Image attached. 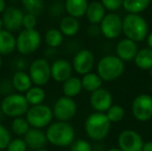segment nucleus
I'll return each mask as SVG.
<instances>
[{
	"instance_id": "obj_1",
	"label": "nucleus",
	"mask_w": 152,
	"mask_h": 151,
	"mask_svg": "<svg viewBox=\"0 0 152 151\" xmlns=\"http://www.w3.org/2000/svg\"><path fill=\"white\" fill-rule=\"evenodd\" d=\"M48 142L57 147H67L75 141V128L72 124L63 121L51 123L46 131Z\"/></svg>"
},
{
	"instance_id": "obj_2",
	"label": "nucleus",
	"mask_w": 152,
	"mask_h": 151,
	"mask_svg": "<svg viewBox=\"0 0 152 151\" xmlns=\"http://www.w3.org/2000/svg\"><path fill=\"white\" fill-rule=\"evenodd\" d=\"M111 122L106 113L93 112L85 120V131L87 136L94 141H102L111 131Z\"/></svg>"
},
{
	"instance_id": "obj_3",
	"label": "nucleus",
	"mask_w": 152,
	"mask_h": 151,
	"mask_svg": "<svg viewBox=\"0 0 152 151\" xmlns=\"http://www.w3.org/2000/svg\"><path fill=\"white\" fill-rule=\"evenodd\" d=\"M123 34L136 42H143L149 34L148 23L141 15L127 14L123 18Z\"/></svg>"
},
{
	"instance_id": "obj_4",
	"label": "nucleus",
	"mask_w": 152,
	"mask_h": 151,
	"mask_svg": "<svg viewBox=\"0 0 152 151\" xmlns=\"http://www.w3.org/2000/svg\"><path fill=\"white\" fill-rule=\"evenodd\" d=\"M125 65L117 55L104 56L96 65V73L104 82H113L118 80L124 74Z\"/></svg>"
},
{
	"instance_id": "obj_5",
	"label": "nucleus",
	"mask_w": 152,
	"mask_h": 151,
	"mask_svg": "<svg viewBox=\"0 0 152 151\" xmlns=\"http://www.w3.org/2000/svg\"><path fill=\"white\" fill-rule=\"evenodd\" d=\"M29 103L25 95L21 93H10L7 94L1 101L2 112L4 115L12 118L17 117H23V115H26L27 111L29 110Z\"/></svg>"
},
{
	"instance_id": "obj_6",
	"label": "nucleus",
	"mask_w": 152,
	"mask_h": 151,
	"mask_svg": "<svg viewBox=\"0 0 152 151\" xmlns=\"http://www.w3.org/2000/svg\"><path fill=\"white\" fill-rule=\"evenodd\" d=\"M54 114L53 110L46 105L31 106L26 113V119L33 128H44L51 124Z\"/></svg>"
},
{
	"instance_id": "obj_7",
	"label": "nucleus",
	"mask_w": 152,
	"mask_h": 151,
	"mask_svg": "<svg viewBox=\"0 0 152 151\" xmlns=\"http://www.w3.org/2000/svg\"><path fill=\"white\" fill-rule=\"evenodd\" d=\"M42 42L36 29H23L17 37V50L22 55H30L38 49Z\"/></svg>"
},
{
	"instance_id": "obj_8",
	"label": "nucleus",
	"mask_w": 152,
	"mask_h": 151,
	"mask_svg": "<svg viewBox=\"0 0 152 151\" xmlns=\"http://www.w3.org/2000/svg\"><path fill=\"white\" fill-rule=\"evenodd\" d=\"M132 113L140 122H147L152 118V96L146 93L139 94L132 103Z\"/></svg>"
},
{
	"instance_id": "obj_9",
	"label": "nucleus",
	"mask_w": 152,
	"mask_h": 151,
	"mask_svg": "<svg viewBox=\"0 0 152 151\" xmlns=\"http://www.w3.org/2000/svg\"><path fill=\"white\" fill-rule=\"evenodd\" d=\"M29 76L32 80V83L36 86L42 87L48 84L50 79L52 78L51 65L49 64L48 60H46L45 58L35 59L29 67Z\"/></svg>"
},
{
	"instance_id": "obj_10",
	"label": "nucleus",
	"mask_w": 152,
	"mask_h": 151,
	"mask_svg": "<svg viewBox=\"0 0 152 151\" xmlns=\"http://www.w3.org/2000/svg\"><path fill=\"white\" fill-rule=\"evenodd\" d=\"M102 34L108 39H115L123 33V19L115 12H109L99 24Z\"/></svg>"
},
{
	"instance_id": "obj_11",
	"label": "nucleus",
	"mask_w": 152,
	"mask_h": 151,
	"mask_svg": "<svg viewBox=\"0 0 152 151\" xmlns=\"http://www.w3.org/2000/svg\"><path fill=\"white\" fill-rule=\"evenodd\" d=\"M77 110H78V107L74 98L63 95L59 97L55 103L53 107V114L58 121L68 122L76 116Z\"/></svg>"
},
{
	"instance_id": "obj_12",
	"label": "nucleus",
	"mask_w": 152,
	"mask_h": 151,
	"mask_svg": "<svg viewBox=\"0 0 152 151\" xmlns=\"http://www.w3.org/2000/svg\"><path fill=\"white\" fill-rule=\"evenodd\" d=\"M143 138L134 129H124L118 136V148L122 151H142Z\"/></svg>"
},
{
	"instance_id": "obj_13",
	"label": "nucleus",
	"mask_w": 152,
	"mask_h": 151,
	"mask_svg": "<svg viewBox=\"0 0 152 151\" xmlns=\"http://www.w3.org/2000/svg\"><path fill=\"white\" fill-rule=\"evenodd\" d=\"M95 64V57L94 54L88 49L80 50L74 57L72 67L74 71L79 75H86L92 71Z\"/></svg>"
},
{
	"instance_id": "obj_14",
	"label": "nucleus",
	"mask_w": 152,
	"mask_h": 151,
	"mask_svg": "<svg viewBox=\"0 0 152 151\" xmlns=\"http://www.w3.org/2000/svg\"><path fill=\"white\" fill-rule=\"evenodd\" d=\"M90 106L95 112L107 113L109 109L113 106V96L109 90L100 88L94 91L90 95Z\"/></svg>"
},
{
	"instance_id": "obj_15",
	"label": "nucleus",
	"mask_w": 152,
	"mask_h": 151,
	"mask_svg": "<svg viewBox=\"0 0 152 151\" xmlns=\"http://www.w3.org/2000/svg\"><path fill=\"white\" fill-rule=\"evenodd\" d=\"M24 16L25 15L20 8L15 7V6H7L2 14L4 29L10 32L19 30L23 26Z\"/></svg>"
},
{
	"instance_id": "obj_16",
	"label": "nucleus",
	"mask_w": 152,
	"mask_h": 151,
	"mask_svg": "<svg viewBox=\"0 0 152 151\" xmlns=\"http://www.w3.org/2000/svg\"><path fill=\"white\" fill-rule=\"evenodd\" d=\"M72 64L65 59H57L51 65L52 79L58 83H64L66 80L72 78Z\"/></svg>"
},
{
	"instance_id": "obj_17",
	"label": "nucleus",
	"mask_w": 152,
	"mask_h": 151,
	"mask_svg": "<svg viewBox=\"0 0 152 151\" xmlns=\"http://www.w3.org/2000/svg\"><path fill=\"white\" fill-rule=\"evenodd\" d=\"M138 52L139 49L137 42L126 37L119 40L116 46V55L124 62L134 60Z\"/></svg>"
},
{
	"instance_id": "obj_18",
	"label": "nucleus",
	"mask_w": 152,
	"mask_h": 151,
	"mask_svg": "<svg viewBox=\"0 0 152 151\" xmlns=\"http://www.w3.org/2000/svg\"><path fill=\"white\" fill-rule=\"evenodd\" d=\"M24 141L26 143L28 149L36 151L39 149H44L45 146L48 143V138L46 133L39 128H33L31 127L29 131L24 136Z\"/></svg>"
},
{
	"instance_id": "obj_19",
	"label": "nucleus",
	"mask_w": 152,
	"mask_h": 151,
	"mask_svg": "<svg viewBox=\"0 0 152 151\" xmlns=\"http://www.w3.org/2000/svg\"><path fill=\"white\" fill-rule=\"evenodd\" d=\"M88 5V0H65L64 9L68 16L80 19L86 15Z\"/></svg>"
},
{
	"instance_id": "obj_20",
	"label": "nucleus",
	"mask_w": 152,
	"mask_h": 151,
	"mask_svg": "<svg viewBox=\"0 0 152 151\" xmlns=\"http://www.w3.org/2000/svg\"><path fill=\"white\" fill-rule=\"evenodd\" d=\"M106 10L107 9L100 1H93L89 3L85 16L90 24L99 25L106 17Z\"/></svg>"
},
{
	"instance_id": "obj_21",
	"label": "nucleus",
	"mask_w": 152,
	"mask_h": 151,
	"mask_svg": "<svg viewBox=\"0 0 152 151\" xmlns=\"http://www.w3.org/2000/svg\"><path fill=\"white\" fill-rule=\"evenodd\" d=\"M17 49V38L10 31L0 30V55L12 54Z\"/></svg>"
},
{
	"instance_id": "obj_22",
	"label": "nucleus",
	"mask_w": 152,
	"mask_h": 151,
	"mask_svg": "<svg viewBox=\"0 0 152 151\" xmlns=\"http://www.w3.org/2000/svg\"><path fill=\"white\" fill-rule=\"evenodd\" d=\"M12 83L14 88L19 93H26L32 87V80L30 76L23 71H18L14 74Z\"/></svg>"
},
{
	"instance_id": "obj_23",
	"label": "nucleus",
	"mask_w": 152,
	"mask_h": 151,
	"mask_svg": "<svg viewBox=\"0 0 152 151\" xmlns=\"http://www.w3.org/2000/svg\"><path fill=\"white\" fill-rule=\"evenodd\" d=\"M59 29L64 36L72 37L75 36L80 30V23L77 18H74L72 16L63 17L60 21V26Z\"/></svg>"
},
{
	"instance_id": "obj_24",
	"label": "nucleus",
	"mask_w": 152,
	"mask_h": 151,
	"mask_svg": "<svg viewBox=\"0 0 152 151\" xmlns=\"http://www.w3.org/2000/svg\"><path fill=\"white\" fill-rule=\"evenodd\" d=\"M82 90V80L80 78H78V77L69 78L63 83V86H62V91H63L64 96L72 97V98L80 94Z\"/></svg>"
},
{
	"instance_id": "obj_25",
	"label": "nucleus",
	"mask_w": 152,
	"mask_h": 151,
	"mask_svg": "<svg viewBox=\"0 0 152 151\" xmlns=\"http://www.w3.org/2000/svg\"><path fill=\"white\" fill-rule=\"evenodd\" d=\"M134 61L138 69L143 71H150L152 69V49L147 47L139 50Z\"/></svg>"
},
{
	"instance_id": "obj_26",
	"label": "nucleus",
	"mask_w": 152,
	"mask_h": 151,
	"mask_svg": "<svg viewBox=\"0 0 152 151\" xmlns=\"http://www.w3.org/2000/svg\"><path fill=\"white\" fill-rule=\"evenodd\" d=\"M151 4V0H123V6L127 14L141 15Z\"/></svg>"
},
{
	"instance_id": "obj_27",
	"label": "nucleus",
	"mask_w": 152,
	"mask_h": 151,
	"mask_svg": "<svg viewBox=\"0 0 152 151\" xmlns=\"http://www.w3.org/2000/svg\"><path fill=\"white\" fill-rule=\"evenodd\" d=\"M81 80H82L83 89H85L90 93L102 88V82H104L97 73H92V71L84 75Z\"/></svg>"
},
{
	"instance_id": "obj_28",
	"label": "nucleus",
	"mask_w": 152,
	"mask_h": 151,
	"mask_svg": "<svg viewBox=\"0 0 152 151\" xmlns=\"http://www.w3.org/2000/svg\"><path fill=\"white\" fill-rule=\"evenodd\" d=\"M27 101L30 106H36L42 104V101L46 98V92L40 86L31 87L25 94Z\"/></svg>"
},
{
	"instance_id": "obj_29",
	"label": "nucleus",
	"mask_w": 152,
	"mask_h": 151,
	"mask_svg": "<svg viewBox=\"0 0 152 151\" xmlns=\"http://www.w3.org/2000/svg\"><path fill=\"white\" fill-rule=\"evenodd\" d=\"M63 36L64 35L62 34L60 29H49L45 34V42L52 49L58 48L63 42Z\"/></svg>"
},
{
	"instance_id": "obj_30",
	"label": "nucleus",
	"mask_w": 152,
	"mask_h": 151,
	"mask_svg": "<svg viewBox=\"0 0 152 151\" xmlns=\"http://www.w3.org/2000/svg\"><path fill=\"white\" fill-rule=\"evenodd\" d=\"M30 124L27 121L26 118L23 117H17L14 118L12 122V131L14 133H16L17 136H23L24 137L30 129Z\"/></svg>"
},
{
	"instance_id": "obj_31",
	"label": "nucleus",
	"mask_w": 152,
	"mask_h": 151,
	"mask_svg": "<svg viewBox=\"0 0 152 151\" xmlns=\"http://www.w3.org/2000/svg\"><path fill=\"white\" fill-rule=\"evenodd\" d=\"M22 5L27 14L38 16L44 10V0H21Z\"/></svg>"
},
{
	"instance_id": "obj_32",
	"label": "nucleus",
	"mask_w": 152,
	"mask_h": 151,
	"mask_svg": "<svg viewBox=\"0 0 152 151\" xmlns=\"http://www.w3.org/2000/svg\"><path fill=\"white\" fill-rule=\"evenodd\" d=\"M106 114L111 122L117 123L123 120L124 116H125V110H124V108L120 105H113L112 107L107 111Z\"/></svg>"
},
{
	"instance_id": "obj_33",
	"label": "nucleus",
	"mask_w": 152,
	"mask_h": 151,
	"mask_svg": "<svg viewBox=\"0 0 152 151\" xmlns=\"http://www.w3.org/2000/svg\"><path fill=\"white\" fill-rule=\"evenodd\" d=\"M12 140V135L10 131L4 125L0 124V150L6 149Z\"/></svg>"
},
{
	"instance_id": "obj_34",
	"label": "nucleus",
	"mask_w": 152,
	"mask_h": 151,
	"mask_svg": "<svg viewBox=\"0 0 152 151\" xmlns=\"http://www.w3.org/2000/svg\"><path fill=\"white\" fill-rule=\"evenodd\" d=\"M70 151H92V146L86 140L78 139L70 145Z\"/></svg>"
},
{
	"instance_id": "obj_35",
	"label": "nucleus",
	"mask_w": 152,
	"mask_h": 151,
	"mask_svg": "<svg viewBox=\"0 0 152 151\" xmlns=\"http://www.w3.org/2000/svg\"><path fill=\"white\" fill-rule=\"evenodd\" d=\"M27 149L28 147H27L24 139L16 138L10 141L8 147L6 148V151H27Z\"/></svg>"
},
{
	"instance_id": "obj_36",
	"label": "nucleus",
	"mask_w": 152,
	"mask_h": 151,
	"mask_svg": "<svg viewBox=\"0 0 152 151\" xmlns=\"http://www.w3.org/2000/svg\"><path fill=\"white\" fill-rule=\"evenodd\" d=\"M100 2L110 12H115L123 6V0H100Z\"/></svg>"
},
{
	"instance_id": "obj_37",
	"label": "nucleus",
	"mask_w": 152,
	"mask_h": 151,
	"mask_svg": "<svg viewBox=\"0 0 152 151\" xmlns=\"http://www.w3.org/2000/svg\"><path fill=\"white\" fill-rule=\"evenodd\" d=\"M36 23H37L36 16L31 15V14H25L24 20H23L24 29H35Z\"/></svg>"
},
{
	"instance_id": "obj_38",
	"label": "nucleus",
	"mask_w": 152,
	"mask_h": 151,
	"mask_svg": "<svg viewBox=\"0 0 152 151\" xmlns=\"http://www.w3.org/2000/svg\"><path fill=\"white\" fill-rule=\"evenodd\" d=\"M100 33H102V31H100L99 25L91 24L90 27L88 28V34L90 35V36H97Z\"/></svg>"
},
{
	"instance_id": "obj_39",
	"label": "nucleus",
	"mask_w": 152,
	"mask_h": 151,
	"mask_svg": "<svg viewBox=\"0 0 152 151\" xmlns=\"http://www.w3.org/2000/svg\"><path fill=\"white\" fill-rule=\"evenodd\" d=\"M142 151H152V141L145 142Z\"/></svg>"
},
{
	"instance_id": "obj_40",
	"label": "nucleus",
	"mask_w": 152,
	"mask_h": 151,
	"mask_svg": "<svg viewBox=\"0 0 152 151\" xmlns=\"http://www.w3.org/2000/svg\"><path fill=\"white\" fill-rule=\"evenodd\" d=\"M6 2L5 0H0V14H3V12L6 9Z\"/></svg>"
},
{
	"instance_id": "obj_41",
	"label": "nucleus",
	"mask_w": 152,
	"mask_h": 151,
	"mask_svg": "<svg viewBox=\"0 0 152 151\" xmlns=\"http://www.w3.org/2000/svg\"><path fill=\"white\" fill-rule=\"evenodd\" d=\"M147 44H148V48L152 49V31L147 36Z\"/></svg>"
},
{
	"instance_id": "obj_42",
	"label": "nucleus",
	"mask_w": 152,
	"mask_h": 151,
	"mask_svg": "<svg viewBox=\"0 0 152 151\" xmlns=\"http://www.w3.org/2000/svg\"><path fill=\"white\" fill-rule=\"evenodd\" d=\"M4 28V25H3V19H2V16H0V30Z\"/></svg>"
},
{
	"instance_id": "obj_43",
	"label": "nucleus",
	"mask_w": 152,
	"mask_h": 151,
	"mask_svg": "<svg viewBox=\"0 0 152 151\" xmlns=\"http://www.w3.org/2000/svg\"><path fill=\"white\" fill-rule=\"evenodd\" d=\"M108 151H122L120 148H111V149H109Z\"/></svg>"
},
{
	"instance_id": "obj_44",
	"label": "nucleus",
	"mask_w": 152,
	"mask_h": 151,
	"mask_svg": "<svg viewBox=\"0 0 152 151\" xmlns=\"http://www.w3.org/2000/svg\"><path fill=\"white\" fill-rule=\"evenodd\" d=\"M3 112H2V110H1V108H0V121L2 120V117H3Z\"/></svg>"
},
{
	"instance_id": "obj_45",
	"label": "nucleus",
	"mask_w": 152,
	"mask_h": 151,
	"mask_svg": "<svg viewBox=\"0 0 152 151\" xmlns=\"http://www.w3.org/2000/svg\"><path fill=\"white\" fill-rule=\"evenodd\" d=\"M2 66V58H1V55H0V69Z\"/></svg>"
},
{
	"instance_id": "obj_46",
	"label": "nucleus",
	"mask_w": 152,
	"mask_h": 151,
	"mask_svg": "<svg viewBox=\"0 0 152 151\" xmlns=\"http://www.w3.org/2000/svg\"><path fill=\"white\" fill-rule=\"evenodd\" d=\"M149 75H150V77L152 78V69H150V71H149Z\"/></svg>"
},
{
	"instance_id": "obj_47",
	"label": "nucleus",
	"mask_w": 152,
	"mask_h": 151,
	"mask_svg": "<svg viewBox=\"0 0 152 151\" xmlns=\"http://www.w3.org/2000/svg\"><path fill=\"white\" fill-rule=\"evenodd\" d=\"M36 151H48V150L45 149V148H44V149H39V150H36Z\"/></svg>"
}]
</instances>
